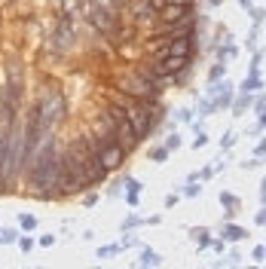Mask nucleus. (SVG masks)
<instances>
[{
  "instance_id": "6ab92c4d",
  "label": "nucleus",
  "mask_w": 266,
  "mask_h": 269,
  "mask_svg": "<svg viewBox=\"0 0 266 269\" xmlns=\"http://www.w3.org/2000/svg\"><path fill=\"white\" fill-rule=\"evenodd\" d=\"M178 147H181V138H178V135H171V138L165 141V150L171 153V150H178Z\"/></svg>"
},
{
  "instance_id": "9b49d317",
  "label": "nucleus",
  "mask_w": 266,
  "mask_h": 269,
  "mask_svg": "<svg viewBox=\"0 0 266 269\" xmlns=\"http://www.w3.org/2000/svg\"><path fill=\"white\" fill-rule=\"evenodd\" d=\"M263 89V80H260V73H248V80L242 83V92H257Z\"/></svg>"
},
{
  "instance_id": "f8f14e48",
  "label": "nucleus",
  "mask_w": 266,
  "mask_h": 269,
  "mask_svg": "<svg viewBox=\"0 0 266 269\" xmlns=\"http://www.w3.org/2000/svg\"><path fill=\"white\" fill-rule=\"evenodd\" d=\"M220 205L226 208V214H233V208L239 205V199H236L233 193H220Z\"/></svg>"
},
{
  "instance_id": "dca6fc26",
  "label": "nucleus",
  "mask_w": 266,
  "mask_h": 269,
  "mask_svg": "<svg viewBox=\"0 0 266 269\" xmlns=\"http://www.w3.org/2000/svg\"><path fill=\"white\" fill-rule=\"evenodd\" d=\"M19 223H22V229H34V226H37V220H34L31 214H22V217H19Z\"/></svg>"
},
{
  "instance_id": "ddd939ff",
  "label": "nucleus",
  "mask_w": 266,
  "mask_h": 269,
  "mask_svg": "<svg viewBox=\"0 0 266 269\" xmlns=\"http://www.w3.org/2000/svg\"><path fill=\"white\" fill-rule=\"evenodd\" d=\"M159 263H162V257L153 254V251H144L141 254V266H159Z\"/></svg>"
},
{
  "instance_id": "412c9836",
  "label": "nucleus",
  "mask_w": 266,
  "mask_h": 269,
  "mask_svg": "<svg viewBox=\"0 0 266 269\" xmlns=\"http://www.w3.org/2000/svg\"><path fill=\"white\" fill-rule=\"evenodd\" d=\"M233 144H236V135H233V132H226V135H223V141H220V147L226 150V147H233Z\"/></svg>"
},
{
  "instance_id": "7ed1b4c3",
  "label": "nucleus",
  "mask_w": 266,
  "mask_h": 269,
  "mask_svg": "<svg viewBox=\"0 0 266 269\" xmlns=\"http://www.w3.org/2000/svg\"><path fill=\"white\" fill-rule=\"evenodd\" d=\"M126 117H129V123H132V129H135L138 138H144L150 129H153V113L147 110V104H132L126 110Z\"/></svg>"
},
{
  "instance_id": "4468645a",
  "label": "nucleus",
  "mask_w": 266,
  "mask_h": 269,
  "mask_svg": "<svg viewBox=\"0 0 266 269\" xmlns=\"http://www.w3.org/2000/svg\"><path fill=\"white\" fill-rule=\"evenodd\" d=\"M223 73H226V64L220 61L217 67H211V73H208V80H211V83H217V80H223Z\"/></svg>"
},
{
  "instance_id": "a211bd4d",
  "label": "nucleus",
  "mask_w": 266,
  "mask_h": 269,
  "mask_svg": "<svg viewBox=\"0 0 266 269\" xmlns=\"http://www.w3.org/2000/svg\"><path fill=\"white\" fill-rule=\"evenodd\" d=\"M150 156H153V162H162V159H168V150H165V147H159V150L150 153Z\"/></svg>"
},
{
  "instance_id": "473e14b6",
  "label": "nucleus",
  "mask_w": 266,
  "mask_h": 269,
  "mask_svg": "<svg viewBox=\"0 0 266 269\" xmlns=\"http://www.w3.org/2000/svg\"><path fill=\"white\" fill-rule=\"evenodd\" d=\"M239 4H242V7H245V10H248V7H251V4H254V0H239Z\"/></svg>"
},
{
  "instance_id": "f257e3e1",
  "label": "nucleus",
  "mask_w": 266,
  "mask_h": 269,
  "mask_svg": "<svg viewBox=\"0 0 266 269\" xmlns=\"http://www.w3.org/2000/svg\"><path fill=\"white\" fill-rule=\"evenodd\" d=\"M58 159L55 150H52V138L37 150V159L31 165V184L40 190V196H49V190L58 187Z\"/></svg>"
},
{
  "instance_id": "f3484780",
  "label": "nucleus",
  "mask_w": 266,
  "mask_h": 269,
  "mask_svg": "<svg viewBox=\"0 0 266 269\" xmlns=\"http://www.w3.org/2000/svg\"><path fill=\"white\" fill-rule=\"evenodd\" d=\"M16 242V233H10V229H0V245H10Z\"/></svg>"
},
{
  "instance_id": "6e6552de",
  "label": "nucleus",
  "mask_w": 266,
  "mask_h": 269,
  "mask_svg": "<svg viewBox=\"0 0 266 269\" xmlns=\"http://www.w3.org/2000/svg\"><path fill=\"white\" fill-rule=\"evenodd\" d=\"M70 40H73V25H70V19H61L58 34H55V49H58V52H64V49L70 46Z\"/></svg>"
},
{
  "instance_id": "bb28decb",
  "label": "nucleus",
  "mask_w": 266,
  "mask_h": 269,
  "mask_svg": "<svg viewBox=\"0 0 266 269\" xmlns=\"http://www.w3.org/2000/svg\"><path fill=\"white\" fill-rule=\"evenodd\" d=\"M260 202L266 205V177H263V184H260Z\"/></svg>"
},
{
  "instance_id": "f03ea898",
  "label": "nucleus",
  "mask_w": 266,
  "mask_h": 269,
  "mask_svg": "<svg viewBox=\"0 0 266 269\" xmlns=\"http://www.w3.org/2000/svg\"><path fill=\"white\" fill-rule=\"evenodd\" d=\"M86 184H89V177H86L83 159H80V153L70 147L58 159V187H61V193H77V190H83Z\"/></svg>"
},
{
  "instance_id": "aec40b11",
  "label": "nucleus",
  "mask_w": 266,
  "mask_h": 269,
  "mask_svg": "<svg viewBox=\"0 0 266 269\" xmlns=\"http://www.w3.org/2000/svg\"><path fill=\"white\" fill-rule=\"evenodd\" d=\"M199 193H202V187H196L193 181H190V187L184 190V196H199Z\"/></svg>"
},
{
  "instance_id": "39448f33",
  "label": "nucleus",
  "mask_w": 266,
  "mask_h": 269,
  "mask_svg": "<svg viewBox=\"0 0 266 269\" xmlns=\"http://www.w3.org/2000/svg\"><path fill=\"white\" fill-rule=\"evenodd\" d=\"M113 123V138H117V144L129 153L141 138L135 135V129H132V123H129V117H120V120H110Z\"/></svg>"
},
{
  "instance_id": "2f4dec72",
  "label": "nucleus",
  "mask_w": 266,
  "mask_h": 269,
  "mask_svg": "<svg viewBox=\"0 0 266 269\" xmlns=\"http://www.w3.org/2000/svg\"><path fill=\"white\" fill-rule=\"evenodd\" d=\"M260 129H266V110L260 113Z\"/></svg>"
},
{
  "instance_id": "4be33fe9",
  "label": "nucleus",
  "mask_w": 266,
  "mask_h": 269,
  "mask_svg": "<svg viewBox=\"0 0 266 269\" xmlns=\"http://www.w3.org/2000/svg\"><path fill=\"white\" fill-rule=\"evenodd\" d=\"M126 187H129V193H141V184L135 177H126Z\"/></svg>"
},
{
  "instance_id": "0eeeda50",
  "label": "nucleus",
  "mask_w": 266,
  "mask_h": 269,
  "mask_svg": "<svg viewBox=\"0 0 266 269\" xmlns=\"http://www.w3.org/2000/svg\"><path fill=\"white\" fill-rule=\"evenodd\" d=\"M165 25H178V22H184V19H190V7H181V4H165L159 13H156Z\"/></svg>"
},
{
  "instance_id": "cd10ccee",
  "label": "nucleus",
  "mask_w": 266,
  "mask_h": 269,
  "mask_svg": "<svg viewBox=\"0 0 266 269\" xmlns=\"http://www.w3.org/2000/svg\"><path fill=\"white\" fill-rule=\"evenodd\" d=\"M52 242H55V236H43V239H40V245H43V248H49Z\"/></svg>"
},
{
  "instance_id": "20e7f679",
  "label": "nucleus",
  "mask_w": 266,
  "mask_h": 269,
  "mask_svg": "<svg viewBox=\"0 0 266 269\" xmlns=\"http://www.w3.org/2000/svg\"><path fill=\"white\" fill-rule=\"evenodd\" d=\"M120 86H123L126 95H135V98H153L156 95V86L150 83L147 76H123Z\"/></svg>"
},
{
  "instance_id": "c85d7f7f",
  "label": "nucleus",
  "mask_w": 266,
  "mask_h": 269,
  "mask_svg": "<svg viewBox=\"0 0 266 269\" xmlns=\"http://www.w3.org/2000/svg\"><path fill=\"white\" fill-rule=\"evenodd\" d=\"M211 248H214L217 254H223V248H226V245H223V239H220V242H211Z\"/></svg>"
},
{
  "instance_id": "1a4fd4ad",
  "label": "nucleus",
  "mask_w": 266,
  "mask_h": 269,
  "mask_svg": "<svg viewBox=\"0 0 266 269\" xmlns=\"http://www.w3.org/2000/svg\"><path fill=\"white\" fill-rule=\"evenodd\" d=\"M132 13L141 19V22H150V19H153L159 10L153 7V4H150V0H132Z\"/></svg>"
},
{
  "instance_id": "9d476101",
  "label": "nucleus",
  "mask_w": 266,
  "mask_h": 269,
  "mask_svg": "<svg viewBox=\"0 0 266 269\" xmlns=\"http://www.w3.org/2000/svg\"><path fill=\"white\" fill-rule=\"evenodd\" d=\"M220 236H223V242H242V239H248V233L242 226H236V223H223L220 226Z\"/></svg>"
},
{
  "instance_id": "b1692460",
  "label": "nucleus",
  "mask_w": 266,
  "mask_h": 269,
  "mask_svg": "<svg viewBox=\"0 0 266 269\" xmlns=\"http://www.w3.org/2000/svg\"><path fill=\"white\" fill-rule=\"evenodd\" d=\"M254 156H257V159H260V156H266V138H263V141L257 144V150H254Z\"/></svg>"
},
{
  "instance_id": "72a5a7b5",
  "label": "nucleus",
  "mask_w": 266,
  "mask_h": 269,
  "mask_svg": "<svg viewBox=\"0 0 266 269\" xmlns=\"http://www.w3.org/2000/svg\"><path fill=\"white\" fill-rule=\"evenodd\" d=\"M211 4H214V7H220V4H223V0H211Z\"/></svg>"
},
{
  "instance_id": "7c9ffc66",
  "label": "nucleus",
  "mask_w": 266,
  "mask_h": 269,
  "mask_svg": "<svg viewBox=\"0 0 266 269\" xmlns=\"http://www.w3.org/2000/svg\"><path fill=\"white\" fill-rule=\"evenodd\" d=\"M168 4H181V7H190L193 0H168Z\"/></svg>"
},
{
  "instance_id": "a878e982",
  "label": "nucleus",
  "mask_w": 266,
  "mask_h": 269,
  "mask_svg": "<svg viewBox=\"0 0 266 269\" xmlns=\"http://www.w3.org/2000/svg\"><path fill=\"white\" fill-rule=\"evenodd\" d=\"M19 248H22V251H31V248H34V242H31V239H22V242H19Z\"/></svg>"
},
{
  "instance_id": "423d86ee",
  "label": "nucleus",
  "mask_w": 266,
  "mask_h": 269,
  "mask_svg": "<svg viewBox=\"0 0 266 269\" xmlns=\"http://www.w3.org/2000/svg\"><path fill=\"white\" fill-rule=\"evenodd\" d=\"M101 153V162H104V168L110 171V168H117V165H123V159H126V150L113 141V144H107L104 150H98Z\"/></svg>"
},
{
  "instance_id": "393cba45",
  "label": "nucleus",
  "mask_w": 266,
  "mask_h": 269,
  "mask_svg": "<svg viewBox=\"0 0 266 269\" xmlns=\"http://www.w3.org/2000/svg\"><path fill=\"white\" fill-rule=\"evenodd\" d=\"M254 260H263L266 257V245H260V248H254V254H251Z\"/></svg>"
},
{
  "instance_id": "2eb2a0df",
  "label": "nucleus",
  "mask_w": 266,
  "mask_h": 269,
  "mask_svg": "<svg viewBox=\"0 0 266 269\" xmlns=\"http://www.w3.org/2000/svg\"><path fill=\"white\" fill-rule=\"evenodd\" d=\"M248 10H251V19H254V25H260V22L266 19V13H263L260 7H248Z\"/></svg>"
},
{
  "instance_id": "5701e85b",
  "label": "nucleus",
  "mask_w": 266,
  "mask_h": 269,
  "mask_svg": "<svg viewBox=\"0 0 266 269\" xmlns=\"http://www.w3.org/2000/svg\"><path fill=\"white\" fill-rule=\"evenodd\" d=\"M205 144H208V135H202V132H199V135L193 138V147L199 150V147H205Z\"/></svg>"
},
{
  "instance_id": "c756f323",
  "label": "nucleus",
  "mask_w": 266,
  "mask_h": 269,
  "mask_svg": "<svg viewBox=\"0 0 266 269\" xmlns=\"http://www.w3.org/2000/svg\"><path fill=\"white\" fill-rule=\"evenodd\" d=\"M257 223H260V226H266V205H263V211L257 214Z\"/></svg>"
}]
</instances>
